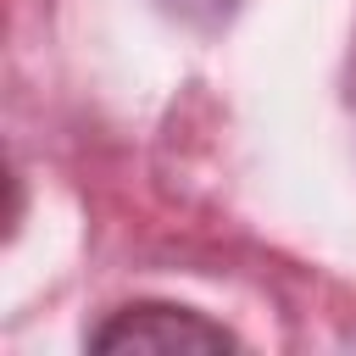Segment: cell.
Here are the masks:
<instances>
[{"instance_id":"obj_1","label":"cell","mask_w":356,"mask_h":356,"mask_svg":"<svg viewBox=\"0 0 356 356\" xmlns=\"http://www.w3.org/2000/svg\"><path fill=\"white\" fill-rule=\"evenodd\" d=\"M89 350H100V356H122V350H239V339L222 323H211L189 306L134 300L89 334Z\"/></svg>"}]
</instances>
